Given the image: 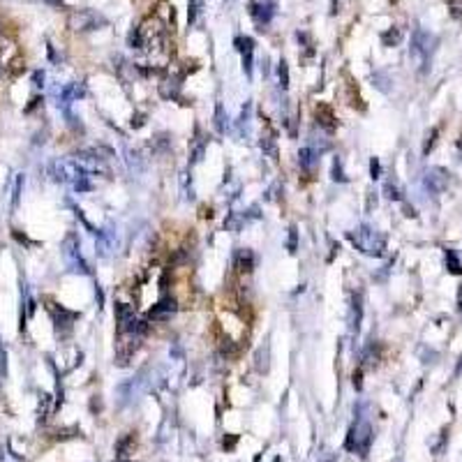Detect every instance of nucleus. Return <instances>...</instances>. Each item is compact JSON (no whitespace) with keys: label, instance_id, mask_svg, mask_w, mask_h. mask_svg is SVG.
Listing matches in <instances>:
<instances>
[{"label":"nucleus","instance_id":"obj_1","mask_svg":"<svg viewBox=\"0 0 462 462\" xmlns=\"http://www.w3.org/2000/svg\"><path fill=\"white\" fill-rule=\"evenodd\" d=\"M435 46H437V37L432 33L423 31V28H416L412 35V46H409V58L412 63L421 70V74H425L430 70V61L432 53H435Z\"/></svg>","mask_w":462,"mask_h":462},{"label":"nucleus","instance_id":"obj_2","mask_svg":"<svg viewBox=\"0 0 462 462\" xmlns=\"http://www.w3.org/2000/svg\"><path fill=\"white\" fill-rule=\"evenodd\" d=\"M346 238H349V243L358 252H363L367 256H384V252H386V238L379 231L372 229V226H365V224L358 226L356 231H349Z\"/></svg>","mask_w":462,"mask_h":462},{"label":"nucleus","instance_id":"obj_3","mask_svg":"<svg viewBox=\"0 0 462 462\" xmlns=\"http://www.w3.org/2000/svg\"><path fill=\"white\" fill-rule=\"evenodd\" d=\"M370 444H372V427L367 421H363V418H358L356 423H354L352 427H349V432H346V451L356 453V455H367V451H370Z\"/></svg>","mask_w":462,"mask_h":462},{"label":"nucleus","instance_id":"obj_4","mask_svg":"<svg viewBox=\"0 0 462 462\" xmlns=\"http://www.w3.org/2000/svg\"><path fill=\"white\" fill-rule=\"evenodd\" d=\"M67 25L70 31L74 33H91V31H100L106 25V16L100 14L95 10H74L70 16H67Z\"/></svg>","mask_w":462,"mask_h":462},{"label":"nucleus","instance_id":"obj_5","mask_svg":"<svg viewBox=\"0 0 462 462\" xmlns=\"http://www.w3.org/2000/svg\"><path fill=\"white\" fill-rule=\"evenodd\" d=\"M72 160L85 171V174H109V166H106V160L100 157L93 148L88 151H79L72 155Z\"/></svg>","mask_w":462,"mask_h":462},{"label":"nucleus","instance_id":"obj_6","mask_svg":"<svg viewBox=\"0 0 462 462\" xmlns=\"http://www.w3.org/2000/svg\"><path fill=\"white\" fill-rule=\"evenodd\" d=\"M250 16L259 25V31H264V25H268L273 21V16H275V0H252Z\"/></svg>","mask_w":462,"mask_h":462},{"label":"nucleus","instance_id":"obj_7","mask_svg":"<svg viewBox=\"0 0 462 462\" xmlns=\"http://www.w3.org/2000/svg\"><path fill=\"white\" fill-rule=\"evenodd\" d=\"M448 181H451V174L442 166H432L427 169V174L423 176V185L432 192V194H442L444 190L448 187Z\"/></svg>","mask_w":462,"mask_h":462},{"label":"nucleus","instance_id":"obj_8","mask_svg":"<svg viewBox=\"0 0 462 462\" xmlns=\"http://www.w3.org/2000/svg\"><path fill=\"white\" fill-rule=\"evenodd\" d=\"M49 312H51V316H53L55 328H61V331H70L72 324H74L76 319H79V312L65 310V307L58 305V303H51V305H49Z\"/></svg>","mask_w":462,"mask_h":462},{"label":"nucleus","instance_id":"obj_9","mask_svg":"<svg viewBox=\"0 0 462 462\" xmlns=\"http://www.w3.org/2000/svg\"><path fill=\"white\" fill-rule=\"evenodd\" d=\"M236 49L241 51L245 76H252V67H254V40L252 37H236Z\"/></svg>","mask_w":462,"mask_h":462},{"label":"nucleus","instance_id":"obj_10","mask_svg":"<svg viewBox=\"0 0 462 462\" xmlns=\"http://www.w3.org/2000/svg\"><path fill=\"white\" fill-rule=\"evenodd\" d=\"M176 310H178V303L174 301L171 296H164V298H160L151 310H148V319H151V322H162V319L171 316Z\"/></svg>","mask_w":462,"mask_h":462},{"label":"nucleus","instance_id":"obj_11","mask_svg":"<svg viewBox=\"0 0 462 462\" xmlns=\"http://www.w3.org/2000/svg\"><path fill=\"white\" fill-rule=\"evenodd\" d=\"M314 121H316V125L322 127V130H326L328 134H333V132L337 130L335 113H333V109H331L328 104H319V106H314Z\"/></svg>","mask_w":462,"mask_h":462},{"label":"nucleus","instance_id":"obj_12","mask_svg":"<svg viewBox=\"0 0 462 462\" xmlns=\"http://www.w3.org/2000/svg\"><path fill=\"white\" fill-rule=\"evenodd\" d=\"M206 148H208V139H206V134L201 132V127L196 125L194 127V139H192V143H190V164H199V162L204 160V155H206Z\"/></svg>","mask_w":462,"mask_h":462},{"label":"nucleus","instance_id":"obj_13","mask_svg":"<svg viewBox=\"0 0 462 462\" xmlns=\"http://www.w3.org/2000/svg\"><path fill=\"white\" fill-rule=\"evenodd\" d=\"M254 217H259V213H256V208H250V211H243V213H229V217L224 220V229L226 231H241L243 224H247L250 220H254Z\"/></svg>","mask_w":462,"mask_h":462},{"label":"nucleus","instance_id":"obj_14","mask_svg":"<svg viewBox=\"0 0 462 462\" xmlns=\"http://www.w3.org/2000/svg\"><path fill=\"white\" fill-rule=\"evenodd\" d=\"M65 259L70 266H76V271H83L88 273V266H85V262L81 259V252H79V243H76L74 236H70L65 241Z\"/></svg>","mask_w":462,"mask_h":462},{"label":"nucleus","instance_id":"obj_15","mask_svg":"<svg viewBox=\"0 0 462 462\" xmlns=\"http://www.w3.org/2000/svg\"><path fill=\"white\" fill-rule=\"evenodd\" d=\"M181 81H183V76H176V74H171V76H164L162 79V83H160V95L164 97V100H178L181 97Z\"/></svg>","mask_w":462,"mask_h":462},{"label":"nucleus","instance_id":"obj_16","mask_svg":"<svg viewBox=\"0 0 462 462\" xmlns=\"http://www.w3.org/2000/svg\"><path fill=\"white\" fill-rule=\"evenodd\" d=\"M234 264L241 273H252L256 266V256L250 247H238L236 250V256H234Z\"/></svg>","mask_w":462,"mask_h":462},{"label":"nucleus","instance_id":"obj_17","mask_svg":"<svg viewBox=\"0 0 462 462\" xmlns=\"http://www.w3.org/2000/svg\"><path fill=\"white\" fill-rule=\"evenodd\" d=\"M361 319H363V296H361V294H354L352 314H349V328H352V333H358V328H361Z\"/></svg>","mask_w":462,"mask_h":462},{"label":"nucleus","instance_id":"obj_18","mask_svg":"<svg viewBox=\"0 0 462 462\" xmlns=\"http://www.w3.org/2000/svg\"><path fill=\"white\" fill-rule=\"evenodd\" d=\"M298 164H301L303 171H314V166L319 164V153L310 146L301 148V153H298Z\"/></svg>","mask_w":462,"mask_h":462},{"label":"nucleus","instance_id":"obj_19","mask_svg":"<svg viewBox=\"0 0 462 462\" xmlns=\"http://www.w3.org/2000/svg\"><path fill=\"white\" fill-rule=\"evenodd\" d=\"M83 95H85V85L83 83H70V85L63 88L61 100H63V104H72V102H76L79 97H83Z\"/></svg>","mask_w":462,"mask_h":462},{"label":"nucleus","instance_id":"obj_20","mask_svg":"<svg viewBox=\"0 0 462 462\" xmlns=\"http://www.w3.org/2000/svg\"><path fill=\"white\" fill-rule=\"evenodd\" d=\"M229 118H226V113H224V104L222 102H217V106H215V127H217V132L220 134H224L226 132V127H229Z\"/></svg>","mask_w":462,"mask_h":462},{"label":"nucleus","instance_id":"obj_21","mask_svg":"<svg viewBox=\"0 0 462 462\" xmlns=\"http://www.w3.org/2000/svg\"><path fill=\"white\" fill-rule=\"evenodd\" d=\"M444 254H446V268H448V273H453V275H462V264H460V259H457L455 252L446 250Z\"/></svg>","mask_w":462,"mask_h":462},{"label":"nucleus","instance_id":"obj_22","mask_svg":"<svg viewBox=\"0 0 462 462\" xmlns=\"http://www.w3.org/2000/svg\"><path fill=\"white\" fill-rule=\"evenodd\" d=\"M382 42L384 46H397L402 42V31L400 28H391V31L382 33Z\"/></svg>","mask_w":462,"mask_h":462},{"label":"nucleus","instance_id":"obj_23","mask_svg":"<svg viewBox=\"0 0 462 462\" xmlns=\"http://www.w3.org/2000/svg\"><path fill=\"white\" fill-rule=\"evenodd\" d=\"M384 194H386L391 201H402V199H405V196H402L400 185L393 183V181H386V185H384Z\"/></svg>","mask_w":462,"mask_h":462},{"label":"nucleus","instance_id":"obj_24","mask_svg":"<svg viewBox=\"0 0 462 462\" xmlns=\"http://www.w3.org/2000/svg\"><path fill=\"white\" fill-rule=\"evenodd\" d=\"M277 79H280L282 91H286V88H289V65H286L284 58L277 63Z\"/></svg>","mask_w":462,"mask_h":462},{"label":"nucleus","instance_id":"obj_25","mask_svg":"<svg viewBox=\"0 0 462 462\" xmlns=\"http://www.w3.org/2000/svg\"><path fill=\"white\" fill-rule=\"evenodd\" d=\"M254 365H256V370L259 372H266L268 370V346H259V352H256V356H254Z\"/></svg>","mask_w":462,"mask_h":462},{"label":"nucleus","instance_id":"obj_26","mask_svg":"<svg viewBox=\"0 0 462 462\" xmlns=\"http://www.w3.org/2000/svg\"><path fill=\"white\" fill-rule=\"evenodd\" d=\"M437 136H439V127H432L425 136V143H423V155H430V151L435 148V143H437Z\"/></svg>","mask_w":462,"mask_h":462},{"label":"nucleus","instance_id":"obj_27","mask_svg":"<svg viewBox=\"0 0 462 462\" xmlns=\"http://www.w3.org/2000/svg\"><path fill=\"white\" fill-rule=\"evenodd\" d=\"M363 361H365V365H374V363L379 361V344H370L363 352Z\"/></svg>","mask_w":462,"mask_h":462},{"label":"nucleus","instance_id":"obj_28","mask_svg":"<svg viewBox=\"0 0 462 462\" xmlns=\"http://www.w3.org/2000/svg\"><path fill=\"white\" fill-rule=\"evenodd\" d=\"M331 178L337 183H346V176H344V169H342V160L335 157L333 160V169H331Z\"/></svg>","mask_w":462,"mask_h":462},{"label":"nucleus","instance_id":"obj_29","mask_svg":"<svg viewBox=\"0 0 462 462\" xmlns=\"http://www.w3.org/2000/svg\"><path fill=\"white\" fill-rule=\"evenodd\" d=\"M286 250H289V254H296V250H298V229H296V226H289V236H286Z\"/></svg>","mask_w":462,"mask_h":462},{"label":"nucleus","instance_id":"obj_30","mask_svg":"<svg viewBox=\"0 0 462 462\" xmlns=\"http://www.w3.org/2000/svg\"><path fill=\"white\" fill-rule=\"evenodd\" d=\"M201 10V0H187V23H194Z\"/></svg>","mask_w":462,"mask_h":462},{"label":"nucleus","instance_id":"obj_31","mask_svg":"<svg viewBox=\"0 0 462 462\" xmlns=\"http://www.w3.org/2000/svg\"><path fill=\"white\" fill-rule=\"evenodd\" d=\"M250 115H252V104L247 102V104L243 106V111H241V118H238V127H241V130H243V127L247 130V125H250Z\"/></svg>","mask_w":462,"mask_h":462},{"label":"nucleus","instance_id":"obj_32","mask_svg":"<svg viewBox=\"0 0 462 462\" xmlns=\"http://www.w3.org/2000/svg\"><path fill=\"white\" fill-rule=\"evenodd\" d=\"M262 148L273 157V160H277V148H275V143H273L271 136H264V139H262Z\"/></svg>","mask_w":462,"mask_h":462},{"label":"nucleus","instance_id":"obj_33","mask_svg":"<svg viewBox=\"0 0 462 462\" xmlns=\"http://www.w3.org/2000/svg\"><path fill=\"white\" fill-rule=\"evenodd\" d=\"M127 164H130L132 171H141V169H143V166L139 164V153H134V151H127Z\"/></svg>","mask_w":462,"mask_h":462},{"label":"nucleus","instance_id":"obj_34","mask_svg":"<svg viewBox=\"0 0 462 462\" xmlns=\"http://www.w3.org/2000/svg\"><path fill=\"white\" fill-rule=\"evenodd\" d=\"M21 185H23V176L16 178V185H14V196H12V211L16 208V204H19L21 199Z\"/></svg>","mask_w":462,"mask_h":462},{"label":"nucleus","instance_id":"obj_35","mask_svg":"<svg viewBox=\"0 0 462 462\" xmlns=\"http://www.w3.org/2000/svg\"><path fill=\"white\" fill-rule=\"evenodd\" d=\"M130 125L134 127V130L143 127V125H146V113H134V115H132V121H130Z\"/></svg>","mask_w":462,"mask_h":462},{"label":"nucleus","instance_id":"obj_36","mask_svg":"<svg viewBox=\"0 0 462 462\" xmlns=\"http://www.w3.org/2000/svg\"><path fill=\"white\" fill-rule=\"evenodd\" d=\"M379 174H382V164H379L377 157H372V160H370V176L379 178Z\"/></svg>","mask_w":462,"mask_h":462},{"label":"nucleus","instance_id":"obj_37","mask_svg":"<svg viewBox=\"0 0 462 462\" xmlns=\"http://www.w3.org/2000/svg\"><path fill=\"white\" fill-rule=\"evenodd\" d=\"M448 7L455 16H462V0H448Z\"/></svg>","mask_w":462,"mask_h":462},{"label":"nucleus","instance_id":"obj_38","mask_svg":"<svg viewBox=\"0 0 462 462\" xmlns=\"http://www.w3.org/2000/svg\"><path fill=\"white\" fill-rule=\"evenodd\" d=\"M319 462H337V455L333 451H324L319 453Z\"/></svg>","mask_w":462,"mask_h":462},{"label":"nucleus","instance_id":"obj_39","mask_svg":"<svg viewBox=\"0 0 462 462\" xmlns=\"http://www.w3.org/2000/svg\"><path fill=\"white\" fill-rule=\"evenodd\" d=\"M236 442H238V437H236V435H231V437H224V442H222V446H224L226 451H231V448L236 446Z\"/></svg>","mask_w":462,"mask_h":462},{"label":"nucleus","instance_id":"obj_40","mask_svg":"<svg viewBox=\"0 0 462 462\" xmlns=\"http://www.w3.org/2000/svg\"><path fill=\"white\" fill-rule=\"evenodd\" d=\"M361 386H363V372L358 370V372H354V388L361 391Z\"/></svg>","mask_w":462,"mask_h":462},{"label":"nucleus","instance_id":"obj_41","mask_svg":"<svg viewBox=\"0 0 462 462\" xmlns=\"http://www.w3.org/2000/svg\"><path fill=\"white\" fill-rule=\"evenodd\" d=\"M33 81H35V85H42V81H44V72H35V74H33Z\"/></svg>","mask_w":462,"mask_h":462},{"label":"nucleus","instance_id":"obj_42","mask_svg":"<svg viewBox=\"0 0 462 462\" xmlns=\"http://www.w3.org/2000/svg\"><path fill=\"white\" fill-rule=\"evenodd\" d=\"M457 310L462 312V284H460V289H457Z\"/></svg>","mask_w":462,"mask_h":462},{"label":"nucleus","instance_id":"obj_43","mask_svg":"<svg viewBox=\"0 0 462 462\" xmlns=\"http://www.w3.org/2000/svg\"><path fill=\"white\" fill-rule=\"evenodd\" d=\"M5 35V28H3V23H0V37Z\"/></svg>","mask_w":462,"mask_h":462},{"label":"nucleus","instance_id":"obj_44","mask_svg":"<svg viewBox=\"0 0 462 462\" xmlns=\"http://www.w3.org/2000/svg\"><path fill=\"white\" fill-rule=\"evenodd\" d=\"M0 76H3V63H0Z\"/></svg>","mask_w":462,"mask_h":462},{"label":"nucleus","instance_id":"obj_45","mask_svg":"<svg viewBox=\"0 0 462 462\" xmlns=\"http://www.w3.org/2000/svg\"><path fill=\"white\" fill-rule=\"evenodd\" d=\"M273 462H282V460H280V457H275V460H273Z\"/></svg>","mask_w":462,"mask_h":462},{"label":"nucleus","instance_id":"obj_46","mask_svg":"<svg viewBox=\"0 0 462 462\" xmlns=\"http://www.w3.org/2000/svg\"><path fill=\"white\" fill-rule=\"evenodd\" d=\"M127 462H130V460H127Z\"/></svg>","mask_w":462,"mask_h":462}]
</instances>
